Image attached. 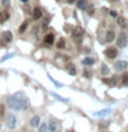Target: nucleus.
Masks as SVG:
<instances>
[{
  "mask_svg": "<svg viewBox=\"0 0 128 132\" xmlns=\"http://www.w3.org/2000/svg\"><path fill=\"white\" fill-rule=\"evenodd\" d=\"M6 124H7V127L10 128V129H14L15 125H17V117L14 114H8L7 120H6Z\"/></svg>",
  "mask_w": 128,
  "mask_h": 132,
  "instance_id": "f03ea898",
  "label": "nucleus"
},
{
  "mask_svg": "<svg viewBox=\"0 0 128 132\" xmlns=\"http://www.w3.org/2000/svg\"><path fill=\"white\" fill-rule=\"evenodd\" d=\"M114 68H116V70H118V72L120 70H124L127 68V62L125 61H117L116 65H114Z\"/></svg>",
  "mask_w": 128,
  "mask_h": 132,
  "instance_id": "1a4fd4ad",
  "label": "nucleus"
},
{
  "mask_svg": "<svg viewBox=\"0 0 128 132\" xmlns=\"http://www.w3.org/2000/svg\"><path fill=\"white\" fill-rule=\"evenodd\" d=\"M109 14H110V15H111V16H117V12H116V11H114V10H111V11H110V12H109Z\"/></svg>",
  "mask_w": 128,
  "mask_h": 132,
  "instance_id": "5701e85b",
  "label": "nucleus"
},
{
  "mask_svg": "<svg viewBox=\"0 0 128 132\" xmlns=\"http://www.w3.org/2000/svg\"><path fill=\"white\" fill-rule=\"evenodd\" d=\"M39 132H47V124H41Z\"/></svg>",
  "mask_w": 128,
  "mask_h": 132,
  "instance_id": "4be33fe9",
  "label": "nucleus"
},
{
  "mask_svg": "<svg viewBox=\"0 0 128 132\" xmlns=\"http://www.w3.org/2000/svg\"><path fill=\"white\" fill-rule=\"evenodd\" d=\"M57 128H58L57 121H50V124L47 125V131H50V132H55Z\"/></svg>",
  "mask_w": 128,
  "mask_h": 132,
  "instance_id": "9b49d317",
  "label": "nucleus"
},
{
  "mask_svg": "<svg viewBox=\"0 0 128 132\" xmlns=\"http://www.w3.org/2000/svg\"><path fill=\"white\" fill-rule=\"evenodd\" d=\"M121 84L128 85V73H124L123 76H121Z\"/></svg>",
  "mask_w": 128,
  "mask_h": 132,
  "instance_id": "f3484780",
  "label": "nucleus"
},
{
  "mask_svg": "<svg viewBox=\"0 0 128 132\" xmlns=\"http://www.w3.org/2000/svg\"><path fill=\"white\" fill-rule=\"evenodd\" d=\"M103 82H105V84H111V80H107V78H103Z\"/></svg>",
  "mask_w": 128,
  "mask_h": 132,
  "instance_id": "b1692460",
  "label": "nucleus"
},
{
  "mask_svg": "<svg viewBox=\"0 0 128 132\" xmlns=\"http://www.w3.org/2000/svg\"><path fill=\"white\" fill-rule=\"evenodd\" d=\"M0 128H2V127H0Z\"/></svg>",
  "mask_w": 128,
  "mask_h": 132,
  "instance_id": "c756f323",
  "label": "nucleus"
},
{
  "mask_svg": "<svg viewBox=\"0 0 128 132\" xmlns=\"http://www.w3.org/2000/svg\"><path fill=\"white\" fill-rule=\"evenodd\" d=\"M22 2H23V3H28V2H29V0H22Z\"/></svg>",
  "mask_w": 128,
  "mask_h": 132,
  "instance_id": "bb28decb",
  "label": "nucleus"
},
{
  "mask_svg": "<svg viewBox=\"0 0 128 132\" xmlns=\"http://www.w3.org/2000/svg\"><path fill=\"white\" fill-rule=\"evenodd\" d=\"M125 44H127V36H125V33H124V32H121L118 35V37H117V45L120 48H123Z\"/></svg>",
  "mask_w": 128,
  "mask_h": 132,
  "instance_id": "20e7f679",
  "label": "nucleus"
},
{
  "mask_svg": "<svg viewBox=\"0 0 128 132\" xmlns=\"http://www.w3.org/2000/svg\"><path fill=\"white\" fill-rule=\"evenodd\" d=\"M101 73H102V76H106V74H109V68H107L106 65H102V68H101Z\"/></svg>",
  "mask_w": 128,
  "mask_h": 132,
  "instance_id": "6ab92c4d",
  "label": "nucleus"
},
{
  "mask_svg": "<svg viewBox=\"0 0 128 132\" xmlns=\"http://www.w3.org/2000/svg\"><path fill=\"white\" fill-rule=\"evenodd\" d=\"M105 55H106L107 58H110V59H113V58H116V56L118 55V51H117V48L109 47V48L105 50Z\"/></svg>",
  "mask_w": 128,
  "mask_h": 132,
  "instance_id": "7ed1b4c3",
  "label": "nucleus"
},
{
  "mask_svg": "<svg viewBox=\"0 0 128 132\" xmlns=\"http://www.w3.org/2000/svg\"><path fill=\"white\" fill-rule=\"evenodd\" d=\"M77 7L80 8V10H87V0H78Z\"/></svg>",
  "mask_w": 128,
  "mask_h": 132,
  "instance_id": "4468645a",
  "label": "nucleus"
},
{
  "mask_svg": "<svg viewBox=\"0 0 128 132\" xmlns=\"http://www.w3.org/2000/svg\"><path fill=\"white\" fill-rule=\"evenodd\" d=\"M55 132H59V131H55Z\"/></svg>",
  "mask_w": 128,
  "mask_h": 132,
  "instance_id": "c85d7f7f",
  "label": "nucleus"
},
{
  "mask_svg": "<svg viewBox=\"0 0 128 132\" xmlns=\"http://www.w3.org/2000/svg\"><path fill=\"white\" fill-rule=\"evenodd\" d=\"M41 15H43V12H41V8L36 7L35 10H33V19H40Z\"/></svg>",
  "mask_w": 128,
  "mask_h": 132,
  "instance_id": "9d476101",
  "label": "nucleus"
},
{
  "mask_svg": "<svg viewBox=\"0 0 128 132\" xmlns=\"http://www.w3.org/2000/svg\"><path fill=\"white\" fill-rule=\"evenodd\" d=\"M83 63L87 65V66H91V65L95 63V59H94V58H85V59L83 61Z\"/></svg>",
  "mask_w": 128,
  "mask_h": 132,
  "instance_id": "2eb2a0df",
  "label": "nucleus"
},
{
  "mask_svg": "<svg viewBox=\"0 0 128 132\" xmlns=\"http://www.w3.org/2000/svg\"><path fill=\"white\" fill-rule=\"evenodd\" d=\"M72 132H73V131H72Z\"/></svg>",
  "mask_w": 128,
  "mask_h": 132,
  "instance_id": "7c9ffc66",
  "label": "nucleus"
},
{
  "mask_svg": "<svg viewBox=\"0 0 128 132\" xmlns=\"http://www.w3.org/2000/svg\"><path fill=\"white\" fill-rule=\"evenodd\" d=\"M57 2H62V0H57Z\"/></svg>",
  "mask_w": 128,
  "mask_h": 132,
  "instance_id": "cd10ccee",
  "label": "nucleus"
},
{
  "mask_svg": "<svg viewBox=\"0 0 128 132\" xmlns=\"http://www.w3.org/2000/svg\"><path fill=\"white\" fill-rule=\"evenodd\" d=\"M68 72L69 74H72V76H74L77 72H76V68H74V65H68Z\"/></svg>",
  "mask_w": 128,
  "mask_h": 132,
  "instance_id": "dca6fc26",
  "label": "nucleus"
},
{
  "mask_svg": "<svg viewBox=\"0 0 128 132\" xmlns=\"http://www.w3.org/2000/svg\"><path fill=\"white\" fill-rule=\"evenodd\" d=\"M7 103L10 106V109L12 110H22V109H28L29 107V101L23 96L22 92H17L14 95H11L7 99Z\"/></svg>",
  "mask_w": 128,
  "mask_h": 132,
  "instance_id": "f257e3e1",
  "label": "nucleus"
},
{
  "mask_svg": "<svg viewBox=\"0 0 128 132\" xmlns=\"http://www.w3.org/2000/svg\"><path fill=\"white\" fill-rule=\"evenodd\" d=\"M114 39H116V33L113 30H107L106 36H105V41H106V43H111Z\"/></svg>",
  "mask_w": 128,
  "mask_h": 132,
  "instance_id": "0eeeda50",
  "label": "nucleus"
},
{
  "mask_svg": "<svg viewBox=\"0 0 128 132\" xmlns=\"http://www.w3.org/2000/svg\"><path fill=\"white\" fill-rule=\"evenodd\" d=\"M26 28H28V22L25 21V22H23V23L19 26V33H23V32H25V29H26Z\"/></svg>",
  "mask_w": 128,
  "mask_h": 132,
  "instance_id": "412c9836",
  "label": "nucleus"
},
{
  "mask_svg": "<svg viewBox=\"0 0 128 132\" xmlns=\"http://www.w3.org/2000/svg\"><path fill=\"white\" fill-rule=\"evenodd\" d=\"M2 40H3V41H6V43H10V41L12 40V35H11V32H8V30L3 32V33H2Z\"/></svg>",
  "mask_w": 128,
  "mask_h": 132,
  "instance_id": "6e6552de",
  "label": "nucleus"
},
{
  "mask_svg": "<svg viewBox=\"0 0 128 132\" xmlns=\"http://www.w3.org/2000/svg\"><path fill=\"white\" fill-rule=\"evenodd\" d=\"M83 35H84V29H83V28H76L72 36H73V39L76 40V41H78V40L81 39V36H83Z\"/></svg>",
  "mask_w": 128,
  "mask_h": 132,
  "instance_id": "39448f33",
  "label": "nucleus"
},
{
  "mask_svg": "<svg viewBox=\"0 0 128 132\" xmlns=\"http://www.w3.org/2000/svg\"><path fill=\"white\" fill-rule=\"evenodd\" d=\"M30 125H32V127H39V125H40V117H39V116H35V117H32V120H30Z\"/></svg>",
  "mask_w": 128,
  "mask_h": 132,
  "instance_id": "ddd939ff",
  "label": "nucleus"
},
{
  "mask_svg": "<svg viewBox=\"0 0 128 132\" xmlns=\"http://www.w3.org/2000/svg\"><path fill=\"white\" fill-rule=\"evenodd\" d=\"M54 40H55L54 35H52V33H48V35L44 37V44L47 45V47H50V45H52V44H54Z\"/></svg>",
  "mask_w": 128,
  "mask_h": 132,
  "instance_id": "423d86ee",
  "label": "nucleus"
},
{
  "mask_svg": "<svg viewBox=\"0 0 128 132\" xmlns=\"http://www.w3.org/2000/svg\"><path fill=\"white\" fill-rule=\"evenodd\" d=\"M8 2H10V0H2V3L4 4V6H7V4H8Z\"/></svg>",
  "mask_w": 128,
  "mask_h": 132,
  "instance_id": "393cba45",
  "label": "nucleus"
},
{
  "mask_svg": "<svg viewBox=\"0 0 128 132\" xmlns=\"http://www.w3.org/2000/svg\"><path fill=\"white\" fill-rule=\"evenodd\" d=\"M8 18H10V14H8L7 11H2V12H0V23L6 22Z\"/></svg>",
  "mask_w": 128,
  "mask_h": 132,
  "instance_id": "f8f14e48",
  "label": "nucleus"
},
{
  "mask_svg": "<svg viewBox=\"0 0 128 132\" xmlns=\"http://www.w3.org/2000/svg\"><path fill=\"white\" fill-rule=\"evenodd\" d=\"M66 2H68L69 4H72V3H74V0H66Z\"/></svg>",
  "mask_w": 128,
  "mask_h": 132,
  "instance_id": "a878e982",
  "label": "nucleus"
},
{
  "mask_svg": "<svg viewBox=\"0 0 128 132\" xmlns=\"http://www.w3.org/2000/svg\"><path fill=\"white\" fill-rule=\"evenodd\" d=\"M57 47H58V48H65V40H63V39H59V40H58Z\"/></svg>",
  "mask_w": 128,
  "mask_h": 132,
  "instance_id": "aec40b11",
  "label": "nucleus"
},
{
  "mask_svg": "<svg viewBox=\"0 0 128 132\" xmlns=\"http://www.w3.org/2000/svg\"><path fill=\"white\" fill-rule=\"evenodd\" d=\"M117 23H118V26H120V28H125V26H127V23H125V19H124V18H121V16H120V18L117 19Z\"/></svg>",
  "mask_w": 128,
  "mask_h": 132,
  "instance_id": "a211bd4d",
  "label": "nucleus"
}]
</instances>
